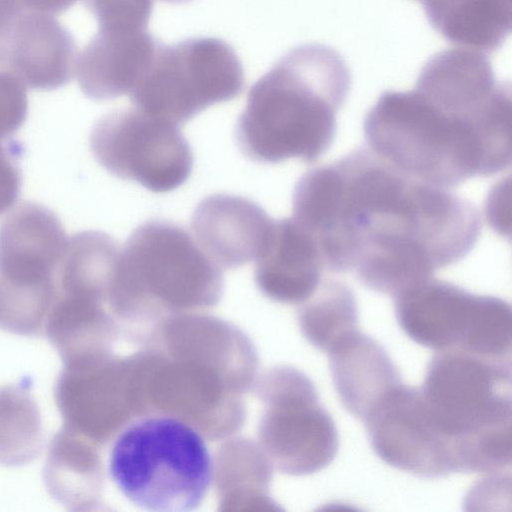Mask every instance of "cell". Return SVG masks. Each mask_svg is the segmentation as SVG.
<instances>
[{"mask_svg":"<svg viewBox=\"0 0 512 512\" xmlns=\"http://www.w3.org/2000/svg\"><path fill=\"white\" fill-rule=\"evenodd\" d=\"M255 260V274L260 286L288 300L313 294L325 269L314 239L292 217L273 221Z\"/></svg>","mask_w":512,"mask_h":512,"instance_id":"cell-16","label":"cell"},{"mask_svg":"<svg viewBox=\"0 0 512 512\" xmlns=\"http://www.w3.org/2000/svg\"><path fill=\"white\" fill-rule=\"evenodd\" d=\"M67 243L53 211L34 202L19 204L0 223V303L18 311L51 307Z\"/></svg>","mask_w":512,"mask_h":512,"instance_id":"cell-8","label":"cell"},{"mask_svg":"<svg viewBox=\"0 0 512 512\" xmlns=\"http://www.w3.org/2000/svg\"><path fill=\"white\" fill-rule=\"evenodd\" d=\"M17 3L30 10L46 13L58 14L71 7L77 0H16Z\"/></svg>","mask_w":512,"mask_h":512,"instance_id":"cell-25","label":"cell"},{"mask_svg":"<svg viewBox=\"0 0 512 512\" xmlns=\"http://www.w3.org/2000/svg\"><path fill=\"white\" fill-rule=\"evenodd\" d=\"M273 221L247 198L214 194L195 208L191 229L197 244L217 266L233 269L257 258Z\"/></svg>","mask_w":512,"mask_h":512,"instance_id":"cell-13","label":"cell"},{"mask_svg":"<svg viewBox=\"0 0 512 512\" xmlns=\"http://www.w3.org/2000/svg\"><path fill=\"white\" fill-rule=\"evenodd\" d=\"M397 321L414 342L437 351L472 353L493 296L452 283L424 279L395 297Z\"/></svg>","mask_w":512,"mask_h":512,"instance_id":"cell-11","label":"cell"},{"mask_svg":"<svg viewBox=\"0 0 512 512\" xmlns=\"http://www.w3.org/2000/svg\"><path fill=\"white\" fill-rule=\"evenodd\" d=\"M350 86L336 50L319 43L291 49L251 87L235 128L239 149L259 163L317 160L334 140Z\"/></svg>","mask_w":512,"mask_h":512,"instance_id":"cell-3","label":"cell"},{"mask_svg":"<svg viewBox=\"0 0 512 512\" xmlns=\"http://www.w3.org/2000/svg\"><path fill=\"white\" fill-rule=\"evenodd\" d=\"M43 446L40 411L27 383L0 387V464L34 461Z\"/></svg>","mask_w":512,"mask_h":512,"instance_id":"cell-18","label":"cell"},{"mask_svg":"<svg viewBox=\"0 0 512 512\" xmlns=\"http://www.w3.org/2000/svg\"><path fill=\"white\" fill-rule=\"evenodd\" d=\"M77 58L72 35L52 15L21 8L9 30L1 67L28 87L49 91L70 82Z\"/></svg>","mask_w":512,"mask_h":512,"instance_id":"cell-12","label":"cell"},{"mask_svg":"<svg viewBox=\"0 0 512 512\" xmlns=\"http://www.w3.org/2000/svg\"><path fill=\"white\" fill-rule=\"evenodd\" d=\"M293 218L330 272H353L370 290L396 296L464 258L481 229L476 207L356 149L297 182Z\"/></svg>","mask_w":512,"mask_h":512,"instance_id":"cell-1","label":"cell"},{"mask_svg":"<svg viewBox=\"0 0 512 512\" xmlns=\"http://www.w3.org/2000/svg\"><path fill=\"white\" fill-rule=\"evenodd\" d=\"M318 288L303 322L311 342L327 353L337 340L359 328L358 308L354 293L342 282L326 280Z\"/></svg>","mask_w":512,"mask_h":512,"instance_id":"cell-20","label":"cell"},{"mask_svg":"<svg viewBox=\"0 0 512 512\" xmlns=\"http://www.w3.org/2000/svg\"><path fill=\"white\" fill-rule=\"evenodd\" d=\"M376 156L422 182L449 189L511 163V98L480 112L439 104L416 90L384 92L363 123Z\"/></svg>","mask_w":512,"mask_h":512,"instance_id":"cell-2","label":"cell"},{"mask_svg":"<svg viewBox=\"0 0 512 512\" xmlns=\"http://www.w3.org/2000/svg\"><path fill=\"white\" fill-rule=\"evenodd\" d=\"M98 22V30L134 32L147 30L153 0H84Z\"/></svg>","mask_w":512,"mask_h":512,"instance_id":"cell-22","label":"cell"},{"mask_svg":"<svg viewBox=\"0 0 512 512\" xmlns=\"http://www.w3.org/2000/svg\"><path fill=\"white\" fill-rule=\"evenodd\" d=\"M437 427L456 445L512 423L511 362L462 351H437L419 388Z\"/></svg>","mask_w":512,"mask_h":512,"instance_id":"cell-6","label":"cell"},{"mask_svg":"<svg viewBox=\"0 0 512 512\" xmlns=\"http://www.w3.org/2000/svg\"><path fill=\"white\" fill-rule=\"evenodd\" d=\"M363 422L373 450L388 465L422 478L457 472L453 444L432 420L419 388L401 383Z\"/></svg>","mask_w":512,"mask_h":512,"instance_id":"cell-10","label":"cell"},{"mask_svg":"<svg viewBox=\"0 0 512 512\" xmlns=\"http://www.w3.org/2000/svg\"><path fill=\"white\" fill-rule=\"evenodd\" d=\"M90 149L110 174L154 193L177 189L193 167L191 148L178 125L138 109L101 117L92 128Z\"/></svg>","mask_w":512,"mask_h":512,"instance_id":"cell-7","label":"cell"},{"mask_svg":"<svg viewBox=\"0 0 512 512\" xmlns=\"http://www.w3.org/2000/svg\"><path fill=\"white\" fill-rule=\"evenodd\" d=\"M114 280L174 295H207L221 280L218 266L182 227L151 220L134 230L120 250Z\"/></svg>","mask_w":512,"mask_h":512,"instance_id":"cell-9","label":"cell"},{"mask_svg":"<svg viewBox=\"0 0 512 512\" xmlns=\"http://www.w3.org/2000/svg\"><path fill=\"white\" fill-rule=\"evenodd\" d=\"M27 113L25 84L12 72L0 70V139L10 138L23 125Z\"/></svg>","mask_w":512,"mask_h":512,"instance_id":"cell-23","label":"cell"},{"mask_svg":"<svg viewBox=\"0 0 512 512\" xmlns=\"http://www.w3.org/2000/svg\"><path fill=\"white\" fill-rule=\"evenodd\" d=\"M119 253L114 239L102 231L74 234L58 269V292L96 300L114 280Z\"/></svg>","mask_w":512,"mask_h":512,"instance_id":"cell-17","label":"cell"},{"mask_svg":"<svg viewBox=\"0 0 512 512\" xmlns=\"http://www.w3.org/2000/svg\"><path fill=\"white\" fill-rule=\"evenodd\" d=\"M431 26L447 41L462 45L492 17L498 0H418Z\"/></svg>","mask_w":512,"mask_h":512,"instance_id":"cell-21","label":"cell"},{"mask_svg":"<svg viewBox=\"0 0 512 512\" xmlns=\"http://www.w3.org/2000/svg\"><path fill=\"white\" fill-rule=\"evenodd\" d=\"M159 43L148 30H98L77 58L76 74L82 93L96 101L129 94Z\"/></svg>","mask_w":512,"mask_h":512,"instance_id":"cell-14","label":"cell"},{"mask_svg":"<svg viewBox=\"0 0 512 512\" xmlns=\"http://www.w3.org/2000/svg\"><path fill=\"white\" fill-rule=\"evenodd\" d=\"M165 2H169V3H176V4H179V3H185V2H189L191 0H163Z\"/></svg>","mask_w":512,"mask_h":512,"instance_id":"cell-26","label":"cell"},{"mask_svg":"<svg viewBox=\"0 0 512 512\" xmlns=\"http://www.w3.org/2000/svg\"><path fill=\"white\" fill-rule=\"evenodd\" d=\"M76 431L63 426L52 438L44 463L43 478L50 495L70 510L85 504V449Z\"/></svg>","mask_w":512,"mask_h":512,"instance_id":"cell-19","label":"cell"},{"mask_svg":"<svg viewBox=\"0 0 512 512\" xmlns=\"http://www.w3.org/2000/svg\"><path fill=\"white\" fill-rule=\"evenodd\" d=\"M242 63L232 46L212 37H197L157 50L129 93L136 109L183 125L243 89Z\"/></svg>","mask_w":512,"mask_h":512,"instance_id":"cell-5","label":"cell"},{"mask_svg":"<svg viewBox=\"0 0 512 512\" xmlns=\"http://www.w3.org/2000/svg\"><path fill=\"white\" fill-rule=\"evenodd\" d=\"M327 354L332 381L342 405L361 421L402 383L384 347L359 329L337 340Z\"/></svg>","mask_w":512,"mask_h":512,"instance_id":"cell-15","label":"cell"},{"mask_svg":"<svg viewBox=\"0 0 512 512\" xmlns=\"http://www.w3.org/2000/svg\"><path fill=\"white\" fill-rule=\"evenodd\" d=\"M22 144L14 139H0V215L17 201L22 185L20 159Z\"/></svg>","mask_w":512,"mask_h":512,"instance_id":"cell-24","label":"cell"},{"mask_svg":"<svg viewBox=\"0 0 512 512\" xmlns=\"http://www.w3.org/2000/svg\"><path fill=\"white\" fill-rule=\"evenodd\" d=\"M109 475L121 494L151 512L197 508L213 481V460L203 436L168 415L141 418L116 437Z\"/></svg>","mask_w":512,"mask_h":512,"instance_id":"cell-4","label":"cell"}]
</instances>
